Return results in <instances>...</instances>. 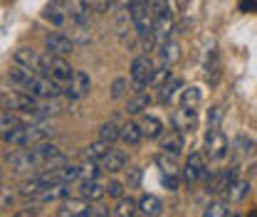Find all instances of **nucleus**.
<instances>
[{
	"label": "nucleus",
	"mask_w": 257,
	"mask_h": 217,
	"mask_svg": "<svg viewBox=\"0 0 257 217\" xmlns=\"http://www.w3.org/2000/svg\"><path fill=\"white\" fill-rule=\"evenodd\" d=\"M10 168L18 173V175H35V173H42V170H55L67 163L64 153L50 141H42V143H35V146H20V151L8 158Z\"/></svg>",
	"instance_id": "f257e3e1"
},
{
	"label": "nucleus",
	"mask_w": 257,
	"mask_h": 217,
	"mask_svg": "<svg viewBox=\"0 0 257 217\" xmlns=\"http://www.w3.org/2000/svg\"><path fill=\"white\" fill-rule=\"evenodd\" d=\"M8 79H10V84L18 92H25V94H30V96H35V99H45V101L47 99H57L64 92L60 82H55V79H50L45 74H37L32 69H25L20 64H15L8 72Z\"/></svg>",
	"instance_id": "f03ea898"
},
{
	"label": "nucleus",
	"mask_w": 257,
	"mask_h": 217,
	"mask_svg": "<svg viewBox=\"0 0 257 217\" xmlns=\"http://www.w3.org/2000/svg\"><path fill=\"white\" fill-rule=\"evenodd\" d=\"M42 101L45 99H35V96H30V94H25V92H18V89L0 92V109L13 111V114H20V116H30L32 121H40V119H47L50 116V109Z\"/></svg>",
	"instance_id": "7ed1b4c3"
},
{
	"label": "nucleus",
	"mask_w": 257,
	"mask_h": 217,
	"mask_svg": "<svg viewBox=\"0 0 257 217\" xmlns=\"http://www.w3.org/2000/svg\"><path fill=\"white\" fill-rule=\"evenodd\" d=\"M128 15H131L134 30L139 32L141 37H151L154 25H156V15H154L151 0H134L128 5Z\"/></svg>",
	"instance_id": "20e7f679"
},
{
	"label": "nucleus",
	"mask_w": 257,
	"mask_h": 217,
	"mask_svg": "<svg viewBox=\"0 0 257 217\" xmlns=\"http://www.w3.org/2000/svg\"><path fill=\"white\" fill-rule=\"evenodd\" d=\"M60 217H89V215H106V210H96L92 207V200L87 197H64L60 210Z\"/></svg>",
	"instance_id": "39448f33"
},
{
	"label": "nucleus",
	"mask_w": 257,
	"mask_h": 217,
	"mask_svg": "<svg viewBox=\"0 0 257 217\" xmlns=\"http://www.w3.org/2000/svg\"><path fill=\"white\" fill-rule=\"evenodd\" d=\"M210 175V170H208V165H205V155L203 153H191L188 155V160H186V165H183V173H181V178L188 183V185H198L200 180H205Z\"/></svg>",
	"instance_id": "423d86ee"
},
{
	"label": "nucleus",
	"mask_w": 257,
	"mask_h": 217,
	"mask_svg": "<svg viewBox=\"0 0 257 217\" xmlns=\"http://www.w3.org/2000/svg\"><path fill=\"white\" fill-rule=\"evenodd\" d=\"M42 64H45V77H50V79H55V82H60L64 84L69 77H72V67L67 62V57H60V55H42Z\"/></svg>",
	"instance_id": "0eeeda50"
},
{
	"label": "nucleus",
	"mask_w": 257,
	"mask_h": 217,
	"mask_svg": "<svg viewBox=\"0 0 257 217\" xmlns=\"http://www.w3.org/2000/svg\"><path fill=\"white\" fill-rule=\"evenodd\" d=\"M154 74H156V67L149 57H136L131 62V82L136 89H146L154 84Z\"/></svg>",
	"instance_id": "6e6552de"
},
{
	"label": "nucleus",
	"mask_w": 257,
	"mask_h": 217,
	"mask_svg": "<svg viewBox=\"0 0 257 217\" xmlns=\"http://www.w3.org/2000/svg\"><path fill=\"white\" fill-rule=\"evenodd\" d=\"M62 89L72 101H79V99H84V96L89 94V89H92V79H89L87 72H79V69H77V72H72V77L62 84Z\"/></svg>",
	"instance_id": "1a4fd4ad"
},
{
	"label": "nucleus",
	"mask_w": 257,
	"mask_h": 217,
	"mask_svg": "<svg viewBox=\"0 0 257 217\" xmlns=\"http://www.w3.org/2000/svg\"><path fill=\"white\" fill-rule=\"evenodd\" d=\"M230 151V143H227V136H225L220 128H210L208 136H205V155L210 160H223Z\"/></svg>",
	"instance_id": "9d476101"
},
{
	"label": "nucleus",
	"mask_w": 257,
	"mask_h": 217,
	"mask_svg": "<svg viewBox=\"0 0 257 217\" xmlns=\"http://www.w3.org/2000/svg\"><path fill=\"white\" fill-rule=\"evenodd\" d=\"M45 47L50 55H60V57H69L77 47L74 37L64 35V32H47L45 35Z\"/></svg>",
	"instance_id": "9b49d317"
},
{
	"label": "nucleus",
	"mask_w": 257,
	"mask_h": 217,
	"mask_svg": "<svg viewBox=\"0 0 257 217\" xmlns=\"http://www.w3.org/2000/svg\"><path fill=\"white\" fill-rule=\"evenodd\" d=\"M13 62L25 67V69H32L37 74H45V64H42V55H37L32 47H18L15 55H13Z\"/></svg>",
	"instance_id": "f8f14e48"
},
{
	"label": "nucleus",
	"mask_w": 257,
	"mask_h": 217,
	"mask_svg": "<svg viewBox=\"0 0 257 217\" xmlns=\"http://www.w3.org/2000/svg\"><path fill=\"white\" fill-rule=\"evenodd\" d=\"M173 128L176 131H181L183 136L186 133H191V131H195V126H198V111L195 109H191V106H181V109H176L173 111Z\"/></svg>",
	"instance_id": "ddd939ff"
},
{
	"label": "nucleus",
	"mask_w": 257,
	"mask_h": 217,
	"mask_svg": "<svg viewBox=\"0 0 257 217\" xmlns=\"http://www.w3.org/2000/svg\"><path fill=\"white\" fill-rule=\"evenodd\" d=\"M69 185L72 183H62V180L50 183V185L42 187L32 200H37V202H62L64 197H69Z\"/></svg>",
	"instance_id": "4468645a"
},
{
	"label": "nucleus",
	"mask_w": 257,
	"mask_h": 217,
	"mask_svg": "<svg viewBox=\"0 0 257 217\" xmlns=\"http://www.w3.org/2000/svg\"><path fill=\"white\" fill-rule=\"evenodd\" d=\"M25 124V119L20 116V114H13V111H0V141H10V136L20 128V126Z\"/></svg>",
	"instance_id": "2eb2a0df"
},
{
	"label": "nucleus",
	"mask_w": 257,
	"mask_h": 217,
	"mask_svg": "<svg viewBox=\"0 0 257 217\" xmlns=\"http://www.w3.org/2000/svg\"><path fill=\"white\" fill-rule=\"evenodd\" d=\"M126 160L128 158H126L124 151H119V148H109V153L99 160V168H101L104 173H119V170L126 168Z\"/></svg>",
	"instance_id": "dca6fc26"
},
{
	"label": "nucleus",
	"mask_w": 257,
	"mask_h": 217,
	"mask_svg": "<svg viewBox=\"0 0 257 217\" xmlns=\"http://www.w3.org/2000/svg\"><path fill=\"white\" fill-rule=\"evenodd\" d=\"M42 18L50 20L52 25H57V28L67 25V23H69V15H67V5H64V0H52V3L42 10Z\"/></svg>",
	"instance_id": "f3484780"
},
{
	"label": "nucleus",
	"mask_w": 257,
	"mask_h": 217,
	"mask_svg": "<svg viewBox=\"0 0 257 217\" xmlns=\"http://www.w3.org/2000/svg\"><path fill=\"white\" fill-rule=\"evenodd\" d=\"M79 192L87 200H99V197L106 195V183L99 175L96 178H84V180H79Z\"/></svg>",
	"instance_id": "a211bd4d"
},
{
	"label": "nucleus",
	"mask_w": 257,
	"mask_h": 217,
	"mask_svg": "<svg viewBox=\"0 0 257 217\" xmlns=\"http://www.w3.org/2000/svg\"><path fill=\"white\" fill-rule=\"evenodd\" d=\"M173 35V15H166V18H159L156 25H154V32H151V45H163L166 40H171Z\"/></svg>",
	"instance_id": "6ab92c4d"
},
{
	"label": "nucleus",
	"mask_w": 257,
	"mask_h": 217,
	"mask_svg": "<svg viewBox=\"0 0 257 217\" xmlns=\"http://www.w3.org/2000/svg\"><path fill=\"white\" fill-rule=\"evenodd\" d=\"M161 148L166 151V153L171 155H178L183 153V148H186V138H183V133L181 131H168L163 138H161Z\"/></svg>",
	"instance_id": "aec40b11"
},
{
	"label": "nucleus",
	"mask_w": 257,
	"mask_h": 217,
	"mask_svg": "<svg viewBox=\"0 0 257 217\" xmlns=\"http://www.w3.org/2000/svg\"><path fill=\"white\" fill-rule=\"evenodd\" d=\"M149 106H151V96L144 92V89H136V94H134V96H128L126 111L131 114V116H141Z\"/></svg>",
	"instance_id": "412c9836"
},
{
	"label": "nucleus",
	"mask_w": 257,
	"mask_h": 217,
	"mask_svg": "<svg viewBox=\"0 0 257 217\" xmlns=\"http://www.w3.org/2000/svg\"><path fill=\"white\" fill-rule=\"evenodd\" d=\"M139 126H141V133H144L146 138H161V136H163V121H161L159 116L144 114Z\"/></svg>",
	"instance_id": "4be33fe9"
},
{
	"label": "nucleus",
	"mask_w": 257,
	"mask_h": 217,
	"mask_svg": "<svg viewBox=\"0 0 257 217\" xmlns=\"http://www.w3.org/2000/svg\"><path fill=\"white\" fill-rule=\"evenodd\" d=\"M121 138V121L114 116V119H109V121H104V124L99 126V141H106V143H116Z\"/></svg>",
	"instance_id": "5701e85b"
},
{
	"label": "nucleus",
	"mask_w": 257,
	"mask_h": 217,
	"mask_svg": "<svg viewBox=\"0 0 257 217\" xmlns=\"http://www.w3.org/2000/svg\"><path fill=\"white\" fill-rule=\"evenodd\" d=\"M247 195H250V183L242 180V178L232 180V183L227 185V190H225V200H227V202H242Z\"/></svg>",
	"instance_id": "b1692460"
},
{
	"label": "nucleus",
	"mask_w": 257,
	"mask_h": 217,
	"mask_svg": "<svg viewBox=\"0 0 257 217\" xmlns=\"http://www.w3.org/2000/svg\"><path fill=\"white\" fill-rule=\"evenodd\" d=\"M159 57H161V64H166V67H173V64L181 60V47H178V42H173V40H166L163 45H159Z\"/></svg>",
	"instance_id": "393cba45"
},
{
	"label": "nucleus",
	"mask_w": 257,
	"mask_h": 217,
	"mask_svg": "<svg viewBox=\"0 0 257 217\" xmlns=\"http://www.w3.org/2000/svg\"><path fill=\"white\" fill-rule=\"evenodd\" d=\"M139 212L146 217H156L163 212V202L159 195H141L139 197Z\"/></svg>",
	"instance_id": "a878e982"
},
{
	"label": "nucleus",
	"mask_w": 257,
	"mask_h": 217,
	"mask_svg": "<svg viewBox=\"0 0 257 217\" xmlns=\"http://www.w3.org/2000/svg\"><path fill=\"white\" fill-rule=\"evenodd\" d=\"M141 138H144V133H141V126L136 124V121L121 124V138H119V141H124L126 146H139Z\"/></svg>",
	"instance_id": "bb28decb"
},
{
	"label": "nucleus",
	"mask_w": 257,
	"mask_h": 217,
	"mask_svg": "<svg viewBox=\"0 0 257 217\" xmlns=\"http://www.w3.org/2000/svg\"><path fill=\"white\" fill-rule=\"evenodd\" d=\"M183 87V82L178 79V77H171V79H166L163 84L159 87V99L161 104H171L173 101V96H176V92Z\"/></svg>",
	"instance_id": "cd10ccee"
},
{
	"label": "nucleus",
	"mask_w": 257,
	"mask_h": 217,
	"mask_svg": "<svg viewBox=\"0 0 257 217\" xmlns=\"http://www.w3.org/2000/svg\"><path fill=\"white\" fill-rule=\"evenodd\" d=\"M139 212V200H134V197H119V202H116V207L111 210V215L116 217H131Z\"/></svg>",
	"instance_id": "c85d7f7f"
},
{
	"label": "nucleus",
	"mask_w": 257,
	"mask_h": 217,
	"mask_svg": "<svg viewBox=\"0 0 257 217\" xmlns=\"http://www.w3.org/2000/svg\"><path fill=\"white\" fill-rule=\"evenodd\" d=\"M109 148H111V143H106V141H96V143H92V146H87V151H84V160L99 163L104 155L109 153Z\"/></svg>",
	"instance_id": "c756f323"
},
{
	"label": "nucleus",
	"mask_w": 257,
	"mask_h": 217,
	"mask_svg": "<svg viewBox=\"0 0 257 217\" xmlns=\"http://www.w3.org/2000/svg\"><path fill=\"white\" fill-rule=\"evenodd\" d=\"M205 217H230L232 210H230V202L227 200H213L208 207H205Z\"/></svg>",
	"instance_id": "7c9ffc66"
},
{
	"label": "nucleus",
	"mask_w": 257,
	"mask_h": 217,
	"mask_svg": "<svg viewBox=\"0 0 257 217\" xmlns=\"http://www.w3.org/2000/svg\"><path fill=\"white\" fill-rule=\"evenodd\" d=\"M156 165L161 168V173H181L178 165H176V155L166 153V151L156 155Z\"/></svg>",
	"instance_id": "2f4dec72"
},
{
	"label": "nucleus",
	"mask_w": 257,
	"mask_h": 217,
	"mask_svg": "<svg viewBox=\"0 0 257 217\" xmlns=\"http://www.w3.org/2000/svg\"><path fill=\"white\" fill-rule=\"evenodd\" d=\"M200 99H203L200 89H198V87H188V89L181 92V106H191V109H195V106L200 104Z\"/></svg>",
	"instance_id": "473e14b6"
},
{
	"label": "nucleus",
	"mask_w": 257,
	"mask_h": 217,
	"mask_svg": "<svg viewBox=\"0 0 257 217\" xmlns=\"http://www.w3.org/2000/svg\"><path fill=\"white\" fill-rule=\"evenodd\" d=\"M181 173H161V183L166 190H171V192H176L178 187H181Z\"/></svg>",
	"instance_id": "72a5a7b5"
},
{
	"label": "nucleus",
	"mask_w": 257,
	"mask_h": 217,
	"mask_svg": "<svg viewBox=\"0 0 257 217\" xmlns=\"http://www.w3.org/2000/svg\"><path fill=\"white\" fill-rule=\"evenodd\" d=\"M151 8H154L156 20H159V18H166V15H173V10H171V0H151Z\"/></svg>",
	"instance_id": "f704fd0d"
},
{
	"label": "nucleus",
	"mask_w": 257,
	"mask_h": 217,
	"mask_svg": "<svg viewBox=\"0 0 257 217\" xmlns=\"http://www.w3.org/2000/svg\"><path fill=\"white\" fill-rule=\"evenodd\" d=\"M141 178H144V170H141V168H128L126 187H139L141 185Z\"/></svg>",
	"instance_id": "c9c22d12"
},
{
	"label": "nucleus",
	"mask_w": 257,
	"mask_h": 217,
	"mask_svg": "<svg viewBox=\"0 0 257 217\" xmlns=\"http://www.w3.org/2000/svg\"><path fill=\"white\" fill-rule=\"evenodd\" d=\"M126 87H128L126 79H116L111 84V99H124L126 96Z\"/></svg>",
	"instance_id": "e433bc0d"
},
{
	"label": "nucleus",
	"mask_w": 257,
	"mask_h": 217,
	"mask_svg": "<svg viewBox=\"0 0 257 217\" xmlns=\"http://www.w3.org/2000/svg\"><path fill=\"white\" fill-rule=\"evenodd\" d=\"M124 190H126V185L119 183V180H109V183H106V195H111V197H116V200L124 195Z\"/></svg>",
	"instance_id": "4c0bfd02"
},
{
	"label": "nucleus",
	"mask_w": 257,
	"mask_h": 217,
	"mask_svg": "<svg viewBox=\"0 0 257 217\" xmlns=\"http://www.w3.org/2000/svg\"><path fill=\"white\" fill-rule=\"evenodd\" d=\"M220 121H223V106H213V109H210L208 128H220Z\"/></svg>",
	"instance_id": "58836bf2"
},
{
	"label": "nucleus",
	"mask_w": 257,
	"mask_h": 217,
	"mask_svg": "<svg viewBox=\"0 0 257 217\" xmlns=\"http://www.w3.org/2000/svg\"><path fill=\"white\" fill-rule=\"evenodd\" d=\"M114 5V0H92V10L94 13H106Z\"/></svg>",
	"instance_id": "ea45409f"
},
{
	"label": "nucleus",
	"mask_w": 257,
	"mask_h": 217,
	"mask_svg": "<svg viewBox=\"0 0 257 217\" xmlns=\"http://www.w3.org/2000/svg\"><path fill=\"white\" fill-rule=\"evenodd\" d=\"M240 10H242V13H255L257 0H242V3H240Z\"/></svg>",
	"instance_id": "a19ab883"
}]
</instances>
